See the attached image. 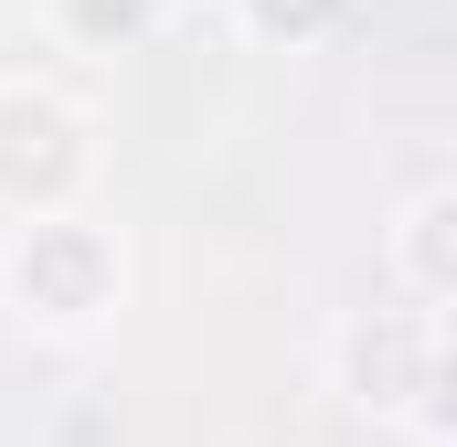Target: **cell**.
<instances>
[{
    "label": "cell",
    "instance_id": "277c9868",
    "mask_svg": "<svg viewBox=\"0 0 457 447\" xmlns=\"http://www.w3.org/2000/svg\"><path fill=\"white\" fill-rule=\"evenodd\" d=\"M447 214H457L447 181H426V192L394 214V277H404V309H436V320H447V288H457V266H447Z\"/></svg>",
    "mask_w": 457,
    "mask_h": 447
},
{
    "label": "cell",
    "instance_id": "5b68a950",
    "mask_svg": "<svg viewBox=\"0 0 457 447\" xmlns=\"http://www.w3.org/2000/svg\"><path fill=\"white\" fill-rule=\"evenodd\" d=\"M234 11H245V32H255V43H309V32H330V21H341L351 0H234Z\"/></svg>",
    "mask_w": 457,
    "mask_h": 447
},
{
    "label": "cell",
    "instance_id": "3957f363",
    "mask_svg": "<svg viewBox=\"0 0 457 447\" xmlns=\"http://www.w3.org/2000/svg\"><path fill=\"white\" fill-rule=\"evenodd\" d=\"M32 160H43V192H64L86 171V128L43 86H0V192L11 203H32Z\"/></svg>",
    "mask_w": 457,
    "mask_h": 447
},
{
    "label": "cell",
    "instance_id": "6da1fadb",
    "mask_svg": "<svg viewBox=\"0 0 457 447\" xmlns=\"http://www.w3.org/2000/svg\"><path fill=\"white\" fill-rule=\"evenodd\" d=\"M0 299L21 320H43V331H86V320H107V299H117V245L86 214H32L0 245Z\"/></svg>",
    "mask_w": 457,
    "mask_h": 447
},
{
    "label": "cell",
    "instance_id": "7a4b0ae2",
    "mask_svg": "<svg viewBox=\"0 0 457 447\" xmlns=\"http://www.w3.org/2000/svg\"><path fill=\"white\" fill-rule=\"evenodd\" d=\"M341 373H351V405H372V416H394L415 437L447 426V405H436L447 394V320L436 309H372L341 341Z\"/></svg>",
    "mask_w": 457,
    "mask_h": 447
}]
</instances>
